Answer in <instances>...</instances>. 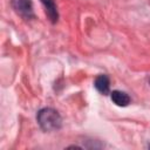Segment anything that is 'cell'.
I'll list each match as a JSON object with an SVG mask.
<instances>
[{"instance_id":"1","label":"cell","mask_w":150,"mask_h":150,"mask_svg":"<svg viewBox=\"0 0 150 150\" xmlns=\"http://www.w3.org/2000/svg\"><path fill=\"white\" fill-rule=\"evenodd\" d=\"M38 122L42 130L45 131H54L61 128L62 120L60 114L52 108H43L38 112Z\"/></svg>"},{"instance_id":"5","label":"cell","mask_w":150,"mask_h":150,"mask_svg":"<svg viewBox=\"0 0 150 150\" xmlns=\"http://www.w3.org/2000/svg\"><path fill=\"white\" fill-rule=\"evenodd\" d=\"M94 86L95 88L103 95H107L109 93V88H110V82H109V77L104 74H101L98 75L96 79H95V82H94Z\"/></svg>"},{"instance_id":"4","label":"cell","mask_w":150,"mask_h":150,"mask_svg":"<svg viewBox=\"0 0 150 150\" xmlns=\"http://www.w3.org/2000/svg\"><path fill=\"white\" fill-rule=\"evenodd\" d=\"M110 97H111V101L116 105H120V107H127L130 103V97L124 91L114 90V91L110 93Z\"/></svg>"},{"instance_id":"2","label":"cell","mask_w":150,"mask_h":150,"mask_svg":"<svg viewBox=\"0 0 150 150\" xmlns=\"http://www.w3.org/2000/svg\"><path fill=\"white\" fill-rule=\"evenodd\" d=\"M11 5H12L13 9L16 12V14L22 16L23 19L34 18L33 5H32L30 0H12Z\"/></svg>"},{"instance_id":"3","label":"cell","mask_w":150,"mask_h":150,"mask_svg":"<svg viewBox=\"0 0 150 150\" xmlns=\"http://www.w3.org/2000/svg\"><path fill=\"white\" fill-rule=\"evenodd\" d=\"M41 2L45 6L47 16L53 23H55L59 19V13H57V7L55 5V1L54 0H41Z\"/></svg>"}]
</instances>
